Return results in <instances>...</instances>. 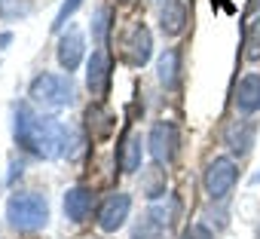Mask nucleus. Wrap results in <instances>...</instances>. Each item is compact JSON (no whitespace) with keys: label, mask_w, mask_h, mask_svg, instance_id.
<instances>
[{"label":"nucleus","mask_w":260,"mask_h":239,"mask_svg":"<svg viewBox=\"0 0 260 239\" xmlns=\"http://www.w3.org/2000/svg\"><path fill=\"white\" fill-rule=\"evenodd\" d=\"M71 132H74L71 126L58 123V120H52V116L34 113L28 104H19L16 107L13 135H16V141L25 151H31L40 160H58V157H64L68 141H71Z\"/></svg>","instance_id":"obj_1"},{"label":"nucleus","mask_w":260,"mask_h":239,"mask_svg":"<svg viewBox=\"0 0 260 239\" xmlns=\"http://www.w3.org/2000/svg\"><path fill=\"white\" fill-rule=\"evenodd\" d=\"M7 224L19 233H34L49 224V202L43 193H13L7 199Z\"/></svg>","instance_id":"obj_2"},{"label":"nucleus","mask_w":260,"mask_h":239,"mask_svg":"<svg viewBox=\"0 0 260 239\" xmlns=\"http://www.w3.org/2000/svg\"><path fill=\"white\" fill-rule=\"evenodd\" d=\"M31 101L43 110H58V107H68L74 101V80L71 74H37L31 80V89H28Z\"/></svg>","instance_id":"obj_3"},{"label":"nucleus","mask_w":260,"mask_h":239,"mask_svg":"<svg viewBox=\"0 0 260 239\" xmlns=\"http://www.w3.org/2000/svg\"><path fill=\"white\" fill-rule=\"evenodd\" d=\"M236 178H239V169H236V163H233L230 157H214V160L205 166L202 184H205V193H208L214 202H220V199H226V196L233 193V187H236Z\"/></svg>","instance_id":"obj_4"},{"label":"nucleus","mask_w":260,"mask_h":239,"mask_svg":"<svg viewBox=\"0 0 260 239\" xmlns=\"http://www.w3.org/2000/svg\"><path fill=\"white\" fill-rule=\"evenodd\" d=\"M178 126L175 123H156L147 135V151L153 157V163H172L175 154H178Z\"/></svg>","instance_id":"obj_5"},{"label":"nucleus","mask_w":260,"mask_h":239,"mask_svg":"<svg viewBox=\"0 0 260 239\" xmlns=\"http://www.w3.org/2000/svg\"><path fill=\"white\" fill-rule=\"evenodd\" d=\"M128 212H132V196L116 190V193H110V196L101 202V208H98V227H101L104 233H116V230L125 224Z\"/></svg>","instance_id":"obj_6"},{"label":"nucleus","mask_w":260,"mask_h":239,"mask_svg":"<svg viewBox=\"0 0 260 239\" xmlns=\"http://www.w3.org/2000/svg\"><path fill=\"white\" fill-rule=\"evenodd\" d=\"M122 49H125V62L135 65V68H144L153 55V37L147 31V25H132L128 34L122 37Z\"/></svg>","instance_id":"obj_7"},{"label":"nucleus","mask_w":260,"mask_h":239,"mask_svg":"<svg viewBox=\"0 0 260 239\" xmlns=\"http://www.w3.org/2000/svg\"><path fill=\"white\" fill-rule=\"evenodd\" d=\"M83 52H86L83 31L71 25V28L61 34V40H58V49H55L61 71H68V74H71V71H77V68H80V62H83Z\"/></svg>","instance_id":"obj_8"},{"label":"nucleus","mask_w":260,"mask_h":239,"mask_svg":"<svg viewBox=\"0 0 260 239\" xmlns=\"http://www.w3.org/2000/svg\"><path fill=\"white\" fill-rule=\"evenodd\" d=\"M86 86L92 95H107L110 89V52L107 49H95L89 65H86Z\"/></svg>","instance_id":"obj_9"},{"label":"nucleus","mask_w":260,"mask_h":239,"mask_svg":"<svg viewBox=\"0 0 260 239\" xmlns=\"http://www.w3.org/2000/svg\"><path fill=\"white\" fill-rule=\"evenodd\" d=\"M254 135H257L254 120H233V123L223 129V144L236 157H245L251 151V144H254Z\"/></svg>","instance_id":"obj_10"},{"label":"nucleus","mask_w":260,"mask_h":239,"mask_svg":"<svg viewBox=\"0 0 260 239\" xmlns=\"http://www.w3.org/2000/svg\"><path fill=\"white\" fill-rule=\"evenodd\" d=\"M92 202H95V193L89 187H71L64 193V218L74 221V224H83L89 215H92Z\"/></svg>","instance_id":"obj_11"},{"label":"nucleus","mask_w":260,"mask_h":239,"mask_svg":"<svg viewBox=\"0 0 260 239\" xmlns=\"http://www.w3.org/2000/svg\"><path fill=\"white\" fill-rule=\"evenodd\" d=\"M159 28L166 37H178L187 28V4L184 0H162L159 10Z\"/></svg>","instance_id":"obj_12"},{"label":"nucleus","mask_w":260,"mask_h":239,"mask_svg":"<svg viewBox=\"0 0 260 239\" xmlns=\"http://www.w3.org/2000/svg\"><path fill=\"white\" fill-rule=\"evenodd\" d=\"M236 107L242 113L260 110V74H245L236 86Z\"/></svg>","instance_id":"obj_13"},{"label":"nucleus","mask_w":260,"mask_h":239,"mask_svg":"<svg viewBox=\"0 0 260 239\" xmlns=\"http://www.w3.org/2000/svg\"><path fill=\"white\" fill-rule=\"evenodd\" d=\"M141 157H144V144H141V135H132L125 132L122 135V144H119V169L125 175H132L141 169Z\"/></svg>","instance_id":"obj_14"},{"label":"nucleus","mask_w":260,"mask_h":239,"mask_svg":"<svg viewBox=\"0 0 260 239\" xmlns=\"http://www.w3.org/2000/svg\"><path fill=\"white\" fill-rule=\"evenodd\" d=\"M86 123L92 129V138H107L113 132V113L104 104H89L86 107Z\"/></svg>","instance_id":"obj_15"},{"label":"nucleus","mask_w":260,"mask_h":239,"mask_svg":"<svg viewBox=\"0 0 260 239\" xmlns=\"http://www.w3.org/2000/svg\"><path fill=\"white\" fill-rule=\"evenodd\" d=\"M178 62H181L178 49H166L156 62V77L166 89H178Z\"/></svg>","instance_id":"obj_16"},{"label":"nucleus","mask_w":260,"mask_h":239,"mask_svg":"<svg viewBox=\"0 0 260 239\" xmlns=\"http://www.w3.org/2000/svg\"><path fill=\"white\" fill-rule=\"evenodd\" d=\"M166 169L156 163V166H150V169H144L141 172V193L147 196V199H159V196H166Z\"/></svg>","instance_id":"obj_17"},{"label":"nucleus","mask_w":260,"mask_h":239,"mask_svg":"<svg viewBox=\"0 0 260 239\" xmlns=\"http://www.w3.org/2000/svg\"><path fill=\"white\" fill-rule=\"evenodd\" d=\"M147 215L162 227V230H169V227H175V221H178V215H181V202L172 196L169 202H153L150 208H147Z\"/></svg>","instance_id":"obj_18"},{"label":"nucleus","mask_w":260,"mask_h":239,"mask_svg":"<svg viewBox=\"0 0 260 239\" xmlns=\"http://www.w3.org/2000/svg\"><path fill=\"white\" fill-rule=\"evenodd\" d=\"M31 0H0V19L4 22H16V19H25L31 16Z\"/></svg>","instance_id":"obj_19"},{"label":"nucleus","mask_w":260,"mask_h":239,"mask_svg":"<svg viewBox=\"0 0 260 239\" xmlns=\"http://www.w3.org/2000/svg\"><path fill=\"white\" fill-rule=\"evenodd\" d=\"M132 239H166V230H162L150 215H144V218L135 221V227H132Z\"/></svg>","instance_id":"obj_20"},{"label":"nucleus","mask_w":260,"mask_h":239,"mask_svg":"<svg viewBox=\"0 0 260 239\" xmlns=\"http://www.w3.org/2000/svg\"><path fill=\"white\" fill-rule=\"evenodd\" d=\"M245 58L260 62V16H254L248 31H245Z\"/></svg>","instance_id":"obj_21"},{"label":"nucleus","mask_w":260,"mask_h":239,"mask_svg":"<svg viewBox=\"0 0 260 239\" xmlns=\"http://www.w3.org/2000/svg\"><path fill=\"white\" fill-rule=\"evenodd\" d=\"M107 25H110V7H101L92 19V40L95 43H104V34H107Z\"/></svg>","instance_id":"obj_22"},{"label":"nucleus","mask_w":260,"mask_h":239,"mask_svg":"<svg viewBox=\"0 0 260 239\" xmlns=\"http://www.w3.org/2000/svg\"><path fill=\"white\" fill-rule=\"evenodd\" d=\"M80 7H83V0H64L61 10H58V16H55V22H52V31H61V28L68 25V19H71Z\"/></svg>","instance_id":"obj_23"},{"label":"nucleus","mask_w":260,"mask_h":239,"mask_svg":"<svg viewBox=\"0 0 260 239\" xmlns=\"http://www.w3.org/2000/svg\"><path fill=\"white\" fill-rule=\"evenodd\" d=\"M181 239H214V233H211L205 224H199V221H196V224H190V227L181 233Z\"/></svg>","instance_id":"obj_24"},{"label":"nucleus","mask_w":260,"mask_h":239,"mask_svg":"<svg viewBox=\"0 0 260 239\" xmlns=\"http://www.w3.org/2000/svg\"><path fill=\"white\" fill-rule=\"evenodd\" d=\"M10 40H13V34H0V49H7Z\"/></svg>","instance_id":"obj_25"},{"label":"nucleus","mask_w":260,"mask_h":239,"mask_svg":"<svg viewBox=\"0 0 260 239\" xmlns=\"http://www.w3.org/2000/svg\"><path fill=\"white\" fill-rule=\"evenodd\" d=\"M122 4H135V0H122Z\"/></svg>","instance_id":"obj_26"},{"label":"nucleus","mask_w":260,"mask_h":239,"mask_svg":"<svg viewBox=\"0 0 260 239\" xmlns=\"http://www.w3.org/2000/svg\"><path fill=\"white\" fill-rule=\"evenodd\" d=\"M257 239H260V227H257Z\"/></svg>","instance_id":"obj_27"},{"label":"nucleus","mask_w":260,"mask_h":239,"mask_svg":"<svg viewBox=\"0 0 260 239\" xmlns=\"http://www.w3.org/2000/svg\"><path fill=\"white\" fill-rule=\"evenodd\" d=\"M257 7H260V0H257Z\"/></svg>","instance_id":"obj_28"},{"label":"nucleus","mask_w":260,"mask_h":239,"mask_svg":"<svg viewBox=\"0 0 260 239\" xmlns=\"http://www.w3.org/2000/svg\"><path fill=\"white\" fill-rule=\"evenodd\" d=\"M257 181H260V175H257Z\"/></svg>","instance_id":"obj_29"}]
</instances>
